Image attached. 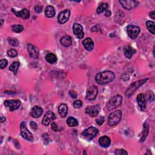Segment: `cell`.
I'll use <instances>...</instances> for the list:
<instances>
[{"mask_svg": "<svg viewBox=\"0 0 155 155\" xmlns=\"http://www.w3.org/2000/svg\"><path fill=\"white\" fill-rule=\"evenodd\" d=\"M115 75L111 71H104L98 73L95 76L96 82L100 85H104L113 81L115 79Z\"/></svg>", "mask_w": 155, "mask_h": 155, "instance_id": "6da1fadb", "label": "cell"}, {"mask_svg": "<svg viewBox=\"0 0 155 155\" xmlns=\"http://www.w3.org/2000/svg\"><path fill=\"white\" fill-rule=\"evenodd\" d=\"M148 80L147 78L146 79H143V80H140L139 81H137L135 82L132 83L131 85L129 86L128 89L127 90L125 95L128 98L131 96L134 93H135V91L137 90L140 86H143V84L146 82V81Z\"/></svg>", "mask_w": 155, "mask_h": 155, "instance_id": "7a4b0ae2", "label": "cell"}, {"mask_svg": "<svg viewBox=\"0 0 155 155\" xmlns=\"http://www.w3.org/2000/svg\"><path fill=\"white\" fill-rule=\"evenodd\" d=\"M122 118V111L121 110H116L110 114L108 118V123L111 126L117 125L120 122Z\"/></svg>", "mask_w": 155, "mask_h": 155, "instance_id": "3957f363", "label": "cell"}, {"mask_svg": "<svg viewBox=\"0 0 155 155\" xmlns=\"http://www.w3.org/2000/svg\"><path fill=\"white\" fill-rule=\"evenodd\" d=\"M20 129H21V134L22 136L27 139V140H29V141H33V136L32 133L29 131V130H28L26 123L25 122H23L20 125Z\"/></svg>", "mask_w": 155, "mask_h": 155, "instance_id": "277c9868", "label": "cell"}, {"mask_svg": "<svg viewBox=\"0 0 155 155\" xmlns=\"http://www.w3.org/2000/svg\"><path fill=\"white\" fill-rule=\"evenodd\" d=\"M98 133H99V130L97 128L94 127H90L88 129L84 130V131L82 133V135L88 139L91 140L95 137Z\"/></svg>", "mask_w": 155, "mask_h": 155, "instance_id": "5b68a950", "label": "cell"}, {"mask_svg": "<svg viewBox=\"0 0 155 155\" xmlns=\"http://www.w3.org/2000/svg\"><path fill=\"white\" fill-rule=\"evenodd\" d=\"M127 31L130 38L135 39H136L140 32L139 27L135 25H129L127 27Z\"/></svg>", "mask_w": 155, "mask_h": 155, "instance_id": "8992f818", "label": "cell"}, {"mask_svg": "<svg viewBox=\"0 0 155 155\" xmlns=\"http://www.w3.org/2000/svg\"><path fill=\"white\" fill-rule=\"evenodd\" d=\"M122 98L120 95H118L113 97L109 103V107H110L109 110L114 109L120 106L122 104Z\"/></svg>", "mask_w": 155, "mask_h": 155, "instance_id": "52a82bcc", "label": "cell"}, {"mask_svg": "<svg viewBox=\"0 0 155 155\" xmlns=\"http://www.w3.org/2000/svg\"><path fill=\"white\" fill-rule=\"evenodd\" d=\"M21 101L18 100H6L4 101L5 106L9 108L10 111H13L15 110H17L19 108L21 105Z\"/></svg>", "mask_w": 155, "mask_h": 155, "instance_id": "ba28073f", "label": "cell"}, {"mask_svg": "<svg viewBox=\"0 0 155 155\" xmlns=\"http://www.w3.org/2000/svg\"><path fill=\"white\" fill-rule=\"evenodd\" d=\"M100 109V105L98 104L93 105V106H89L86 109V113L89 115L90 117H95L99 114Z\"/></svg>", "mask_w": 155, "mask_h": 155, "instance_id": "9c48e42d", "label": "cell"}, {"mask_svg": "<svg viewBox=\"0 0 155 155\" xmlns=\"http://www.w3.org/2000/svg\"><path fill=\"white\" fill-rule=\"evenodd\" d=\"M70 16V12L69 9H66L59 13L58 16V21L60 24H63L69 20Z\"/></svg>", "mask_w": 155, "mask_h": 155, "instance_id": "30bf717a", "label": "cell"}, {"mask_svg": "<svg viewBox=\"0 0 155 155\" xmlns=\"http://www.w3.org/2000/svg\"><path fill=\"white\" fill-rule=\"evenodd\" d=\"M98 88L95 86L89 87L87 90L86 98L89 101H93L96 99L98 95Z\"/></svg>", "mask_w": 155, "mask_h": 155, "instance_id": "8fae6325", "label": "cell"}, {"mask_svg": "<svg viewBox=\"0 0 155 155\" xmlns=\"http://www.w3.org/2000/svg\"><path fill=\"white\" fill-rule=\"evenodd\" d=\"M56 119V115L52 111H48L46 113L43 119V124L45 126H48L52 121Z\"/></svg>", "mask_w": 155, "mask_h": 155, "instance_id": "7c38bea8", "label": "cell"}, {"mask_svg": "<svg viewBox=\"0 0 155 155\" xmlns=\"http://www.w3.org/2000/svg\"><path fill=\"white\" fill-rule=\"evenodd\" d=\"M73 31L75 36L78 39H82L84 37L82 26L78 23H75L73 26Z\"/></svg>", "mask_w": 155, "mask_h": 155, "instance_id": "4fadbf2b", "label": "cell"}, {"mask_svg": "<svg viewBox=\"0 0 155 155\" xmlns=\"http://www.w3.org/2000/svg\"><path fill=\"white\" fill-rule=\"evenodd\" d=\"M119 3L124 9L129 10L135 9L139 4L136 1H119Z\"/></svg>", "mask_w": 155, "mask_h": 155, "instance_id": "5bb4252c", "label": "cell"}, {"mask_svg": "<svg viewBox=\"0 0 155 155\" xmlns=\"http://www.w3.org/2000/svg\"><path fill=\"white\" fill-rule=\"evenodd\" d=\"M27 51L30 56L33 58H38L39 56V52L37 48L32 44H27Z\"/></svg>", "mask_w": 155, "mask_h": 155, "instance_id": "9a60e30c", "label": "cell"}, {"mask_svg": "<svg viewBox=\"0 0 155 155\" xmlns=\"http://www.w3.org/2000/svg\"><path fill=\"white\" fill-rule=\"evenodd\" d=\"M12 12L15 13L18 17L22 18L23 19H27L30 18V12L27 9H23L19 12L14 11L13 9H12Z\"/></svg>", "mask_w": 155, "mask_h": 155, "instance_id": "2e32d148", "label": "cell"}, {"mask_svg": "<svg viewBox=\"0 0 155 155\" xmlns=\"http://www.w3.org/2000/svg\"><path fill=\"white\" fill-rule=\"evenodd\" d=\"M137 102L141 110H144L146 108V100L145 95L143 93L139 94L137 96Z\"/></svg>", "mask_w": 155, "mask_h": 155, "instance_id": "e0dca14e", "label": "cell"}, {"mask_svg": "<svg viewBox=\"0 0 155 155\" xmlns=\"http://www.w3.org/2000/svg\"><path fill=\"white\" fill-rule=\"evenodd\" d=\"M43 113V110L39 106H35L33 107L30 111V115L34 118H38L40 117Z\"/></svg>", "mask_w": 155, "mask_h": 155, "instance_id": "ac0fdd59", "label": "cell"}, {"mask_svg": "<svg viewBox=\"0 0 155 155\" xmlns=\"http://www.w3.org/2000/svg\"><path fill=\"white\" fill-rule=\"evenodd\" d=\"M82 44L86 48V50L88 51H91L94 48V43L93 40L90 38H87L84 40L82 42Z\"/></svg>", "mask_w": 155, "mask_h": 155, "instance_id": "d6986e66", "label": "cell"}, {"mask_svg": "<svg viewBox=\"0 0 155 155\" xmlns=\"http://www.w3.org/2000/svg\"><path fill=\"white\" fill-rule=\"evenodd\" d=\"M136 51L135 49L131 47L130 46H126L124 48V53L125 57L128 59L131 58L133 55L136 53Z\"/></svg>", "mask_w": 155, "mask_h": 155, "instance_id": "ffe728a7", "label": "cell"}, {"mask_svg": "<svg viewBox=\"0 0 155 155\" xmlns=\"http://www.w3.org/2000/svg\"><path fill=\"white\" fill-rule=\"evenodd\" d=\"M99 144L101 147L104 148H107L109 147L111 144V139L107 136H102L99 139Z\"/></svg>", "mask_w": 155, "mask_h": 155, "instance_id": "44dd1931", "label": "cell"}, {"mask_svg": "<svg viewBox=\"0 0 155 155\" xmlns=\"http://www.w3.org/2000/svg\"><path fill=\"white\" fill-rule=\"evenodd\" d=\"M55 15V10L52 6H48L45 9V15L47 18H52Z\"/></svg>", "mask_w": 155, "mask_h": 155, "instance_id": "7402d4cb", "label": "cell"}, {"mask_svg": "<svg viewBox=\"0 0 155 155\" xmlns=\"http://www.w3.org/2000/svg\"><path fill=\"white\" fill-rule=\"evenodd\" d=\"M58 112L62 118H65L67 116L68 112L67 105L65 104H62L60 105L58 108Z\"/></svg>", "mask_w": 155, "mask_h": 155, "instance_id": "603a6c76", "label": "cell"}, {"mask_svg": "<svg viewBox=\"0 0 155 155\" xmlns=\"http://www.w3.org/2000/svg\"><path fill=\"white\" fill-rule=\"evenodd\" d=\"M61 44L64 47H69L72 44V38L70 36H64L61 38L60 40Z\"/></svg>", "mask_w": 155, "mask_h": 155, "instance_id": "cb8c5ba5", "label": "cell"}, {"mask_svg": "<svg viewBox=\"0 0 155 155\" xmlns=\"http://www.w3.org/2000/svg\"><path fill=\"white\" fill-rule=\"evenodd\" d=\"M46 60L47 62L50 63V64H54L57 61V57H56V56L55 54L50 53L46 55Z\"/></svg>", "mask_w": 155, "mask_h": 155, "instance_id": "d4e9b609", "label": "cell"}, {"mask_svg": "<svg viewBox=\"0 0 155 155\" xmlns=\"http://www.w3.org/2000/svg\"><path fill=\"white\" fill-rule=\"evenodd\" d=\"M149 126L147 124H144V129L143 131V136L140 138V141L144 142L145 139H146L148 134H149Z\"/></svg>", "mask_w": 155, "mask_h": 155, "instance_id": "484cf974", "label": "cell"}, {"mask_svg": "<svg viewBox=\"0 0 155 155\" xmlns=\"http://www.w3.org/2000/svg\"><path fill=\"white\" fill-rule=\"evenodd\" d=\"M146 26L147 29L152 34L154 35L155 33V27H154V23L152 21H148L146 23Z\"/></svg>", "mask_w": 155, "mask_h": 155, "instance_id": "4316f807", "label": "cell"}, {"mask_svg": "<svg viewBox=\"0 0 155 155\" xmlns=\"http://www.w3.org/2000/svg\"><path fill=\"white\" fill-rule=\"evenodd\" d=\"M67 124L71 127H76L78 125V122L76 119L73 117H69L67 119Z\"/></svg>", "mask_w": 155, "mask_h": 155, "instance_id": "83f0119b", "label": "cell"}, {"mask_svg": "<svg viewBox=\"0 0 155 155\" xmlns=\"http://www.w3.org/2000/svg\"><path fill=\"white\" fill-rule=\"evenodd\" d=\"M19 65H20V64H19V62H18V61L13 62L9 67V70L13 72L14 73V74H16L17 71H18V69L19 67Z\"/></svg>", "mask_w": 155, "mask_h": 155, "instance_id": "f1b7e54d", "label": "cell"}, {"mask_svg": "<svg viewBox=\"0 0 155 155\" xmlns=\"http://www.w3.org/2000/svg\"><path fill=\"white\" fill-rule=\"evenodd\" d=\"M108 4L107 3H103L102 4H101L100 5V6L98 7V8L97 9L96 12L98 14H100L101 13H102L103 12L107 10L108 9Z\"/></svg>", "mask_w": 155, "mask_h": 155, "instance_id": "f546056e", "label": "cell"}, {"mask_svg": "<svg viewBox=\"0 0 155 155\" xmlns=\"http://www.w3.org/2000/svg\"><path fill=\"white\" fill-rule=\"evenodd\" d=\"M8 43H9L10 45L14 46V47L18 46L19 44V41L17 38H12V37L8 38Z\"/></svg>", "mask_w": 155, "mask_h": 155, "instance_id": "4dcf8cb0", "label": "cell"}, {"mask_svg": "<svg viewBox=\"0 0 155 155\" xmlns=\"http://www.w3.org/2000/svg\"><path fill=\"white\" fill-rule=\"evenodd\" d=\"M12 29L13 32H15L16 33H20L21 32L23 29L24 27L22 25H13L12 26Z\"/></svg>", "mask_w": 155, "mask_h": 155, "instance_id": "1f68e13d", "label": "cell"}, {"mask_svg": "<svg viewBox=\"0 0 155 155\" xmlns=\"http://www.w3.org/2000/svg\"><path fill=\"white\" fill-rule=\"evenodd\" d=\"M8 55L11 58H15L18 55V52L15 49H10L8 52Z\"/></svg>", "mask_w": 155, "mask_h": 155, "instance_id": "d6a6232c", "label": "cell"}, {"mask_svg": "<svg viewBox=\"0 0 155 155\" xmlns=\"http://www.w3.org/2000/svg\"><path fill=\"white\" fill-rule=\"evenodd\" d=\"M82 105V103L81 100H76L73 102V106L76 109H79L81 107Z\"/></svg>", "mask_w": 155, "mask_h": 155, "instance_id": "836d02e7", "label": "cell"}, {"mask_svg": "<svg viewBox=\"0 0 155 155\" xmlns=\"http://www.w3.org/2000/svg\"><path fill=\"white\" fill-rule=\"evenodd\" d=\"M7 66H8V61L6 60H1L0 61V67L1 69H4Z\"/></svg>", "mask_w": 155, "mask_h": 155, "instance_id": "e575fe53", "label": "cell"}, {"mask_svg": "<svg viewBox=\"0 0 155 155\" xmlns=\"http://www.w3.org/2000/svg\"><path fill=\"white\" fill-rule=\"evenodd\" d=\"M96 122L99 125H101L104 122V118L103 116H100L96 119Z\"/></svg>", "mask_w": 155, "mask_h": 155, "instance_id": "d590c367", "label": "cell"}, {"mask_svg": "<svg viewBox=\"0 0 155 155\" xmlns=\"http://www.w3.org/2000/svg\"><path fill=\"white\" fill-rule=\"evenodd\" d=\"M115 153L116 154H118V155H121V154H127L128 153L125 150H123V149H120V150H116L115 152Z\"/></svg>", "mask_w": 155, "mask_h": 155, "instance_id": "8d00e7d4", "label": "cell"}, {"mask_svg": "<svg viewBox=\"0 0 155 155\" xmlns=\"http://www.w3.org/2000/svg\"><path fill=\"white\" fill-rule=\"evenodd\" d=\"M51 127H52V129L53 131H59V128H58V127L57 124H56L54 122L51 124Z\"/></svg>", "mask_w": 155, "mask_h": 155, "instance_id": "74e56055", "label": "cell"}, {"mask_svg": "<svg viewBox=\"0 0 155 155\" xmlns=\"http://www.w3.org/2000/svg\"><path fill=\"white\" fill-rule=\"evenodd\" d=\"M30 126H31V127L34 130H36L38 129V125H37V124L36 122H34V121H31L30 122Z\"/></svg>", "mask_w": 155, "mask_h": 155, "instance_id": "f35d334b", "label": "cell"}, {"mask_svg": "<svg viewBox=\"0 0 155 155\" xmlns=\"http://www.w3.org/2000/svg\"><path fill=\"white\" fill-rule=\"evenodd\" d=\"M69 93H70V96H71L72 98H74V99L76 98V97H77V93L75 92V91H73V90H70Z\"/></svg>", "mask_w": 155, "mask_h": 155, "instance_id": "ab89813d", "label": "cell"}, {"mask_svg": "<svg viewBox=\"0 0 155 155\" xmlns=\"http://www.w3.org/2000/svg\"><path fill=\"white\" fill-rule=\"evenodd\" d=\"M35 12H36L37 13H41L42 12V10H43V9H42V8L41 6H37L35 8Z\"/></svg>", "mask_w": 155, "mask_h": 155, "instance_id": "60d3db41", "label": "cell"}, {"mask_svg": "<svg viewBox=\"0 0 155 155\" xmlns=\"http://www.w3.org/2000/svg\"><path fill=\"white\" fill-rule=\"evenodd\" d=\"M150 17L153 19L155 18V12H154V11H153L150 13Z\"/></svg>", "mask_w": 155, "mask_h": 155, "instance_id": "b9f144b4", "label": "cell"}, {"mask_svg": "<svg viewBox=\"0 0 155 155\" xmlns=\"http://www.w3.org/2000/svg\"><path fill=\"white\" fill-rule=\"evenodd\" d=\"M110 15H111V13H110V11H107V12H106V13H105V16L109 17Z\"/></svg>", "mask_w": 155, "mask_h": 155, "instance_id": "7bdbcfd3", "label": "cell"}, {"mask_svg": "<svg viewBox=\"0 0 155 155\" xmlns=\"http://www.w3.org/2000/svg\"><path fill=\"white\" fill-rule=\"evenodd\" d=\"M5 121H6V118H4L3 116H1V122H4Z\"/></svg>", "mask_w": 155, "mask_h": 155, "instance_id": "ee69618b", "label": "cell"}]
</instances>
